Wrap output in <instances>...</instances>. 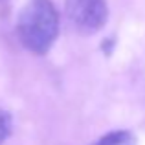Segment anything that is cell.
<instances>
[{"mask_svg":"<svg viewBox=\"0 0 145 145\" xmlns=\"http://www.w3.org/2000/svg\"><path fill=\"white\" fill-rule=\"evenodd\" d=\"M64 9L70 24L81 35L101 31L108 20L106 0H64Z\"/></svg>","mask_w":145,"mask_h":145,"instance_id":"obj_2","label":"cell"},{"mask_svg":"<svg viewBox=\"0 0 145 145\" xmlns=\"http://www.w3.org/2000/svg\"><path fill=\"white\" fill-rule=\"evenodd\" d=\"M17 37L28 52L46 55L59 37V11L52 0H28L17 18Z\"/></svg>","mask_w":145,"mask_h":145,"instance_id":"obj_1","label":"cell"},{"mask_svg":"<svg viewBox=\"0 0 145 145\" xmlns=\"http://www.w3.org/2000/svg\"><path fill=\"white\" fill-rule=\"evenodd\" d=\"M90 145H136V136L131 131H110Z\"/></svg>","mask_w":145,"mask_h":145,"instance_id":"obj_3","label":"cell"},{"mask_svg":"<svg viewBox=\"0 0 145 145\" xmlns=\"http://www.w3.org/2000/svg\"><path fill=\"white\" fill-rule=\"evenodd\" d=\"M0 2H4V0H0Z\"/></svg>","mask_w":145,"mask_h":145,"instance_id":"obj_5","label":"cell"},{"mask_svg":"<svg viewBox=\"0 0 145 145\" xmlns=\"http://www.w3.org/2000/svg\"><path fill=\"white\" fill-rule=\"evenodd\" d=\"M11 129H13V118H11V114L7 110H4L0 106V145L9 138Z\"/></svg>","mask_w":145,"mask_h":145,"instance_id":"obj_4","label":"cell"}]
</instances>
